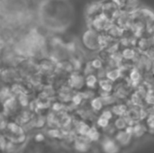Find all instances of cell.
I'll return each instance as SVG.
<instances>
[{"instance_id":"3957f363","label":"cell","mask_w":154,"mask_h":153,"mask_svg":"<svg viewBox=\"0 0 154 153\" xmlns=\"http://www.w3.org/2000/svg\"><path fill=\"white\" fill-rule=\"evenodd\" d=\"M132 136H133V134L129 133L126 130H121L116 136V140L120 145L125 146L130 143Z\"/></svg>"},{"instance_id":"2e32d148","label":"cell","mask_w":154,"mask_h":153,"mask_svg":"<svg viewBox=\"0 0 154 153\" xmlns=\"http://www.w3.org/2000/svg\"><path fill=\"white\" fill-rule=\"evenodd\" d=\"M92 65H93L94 68L98 69V68H100V67L102 66V62H101L99 60H95L92 62Z\"/></svg>"},{"instance_id":"30bf717a","label":"cell","mask_w":154,"mask_h":153,"mask_svg":"<svg viewBox=\"0 0 154 153\" xmlns=\"http://www.w3.org/2000/svg\"><path fill=\"white\" fill-rule=\"evenodd\" d=\"M108 124H109V120H107V119H106V118H104L102 116L97 121V124L102 128H106L108 125Z\"/></svg>"},{"instance_id":"277c9868","label":"cell","mask_w":154,"mask_h":153,"mask_svg":"<svg viewBox=\"0 0 154 153\" xmlns=\"http://www.w3.org/2000/svg\"><path fill=\"white\" fill-rule=\"evenodd\" d=\"M88 142L86 139H79L75 142V149L80 152H85L88 150Z\"/></svg>"},{"instance_id":"7a4b0ae2","label":"cell","mask_w":154,"mask_h":153,"mask_svg":"<svg viewBox=\"0 0 154 153\" xmlns=\"http://www.w3.org/2000/svg\"><path fill=\"white\" fill-rule=\"evenodd\" d=\"M119 145L116 139L106 138L102 142V149L105 153H118L120 151Z\"/></svg>"},{"instance_id":"52a82bcc","label":"cell","mask_w":154,"mask_h":153,"mask_svg":"<svg viewBox=\"0 0 154 153\" xmlns=\"http://www.w3.org/2000/svg\"><path fill=\"white\" fill-rule=\"evenodd\" d=\"M134 127V134L137 137H140L144 134L145 133V127L140 124H136Z\"/></svg>"},{"instance_id":"5bb4252c","label":"cell","mask_w":154,"mask_h":153,"mask_svg":"<svg viewBox=\"0 0 154 153\" xmlns=\"http://www.w3.org/2000/svg\"><path fill=\"white\" fill-rule=\"evenodd\" d=\"M124 52H125V53H124V57L126 58V59H130V58H132L134 56V51L132 50H130V49L125 50Z\"/></svg>"},{"instance_id":"8992f818","label":"cell","mask_w":154,"mask_h":153,"mask_svg":"<svg viewBox=\"0 0 154 153\" xmlns=\"http://www.w3.org/2000/svg\"><path fill=\"white\" fill-rule=\"evenodd\" d=\"M87 137L90 141H97L99 139V133L96 128H90L87 134Z\"/></svg>"},{"instance_id":"9a60e30c","label":"cell","mask_w":154,"mask_h":153,"mask_svg":"<svg viewBox=\"0 0 154 153\" xmlns=\"http://www.w3.org/2000/svg\"><path fill=\"white\" fill-rule=\"evenodd\" d=\"M102 117H104V118H106V119H107V120H110L111 118H112V113L110 112V111H105L103 114H102V115H101Z\"/></svg>"},{"instance_id":"4fadbf2b","label":"cell","mask_w":154,"mask_h":153,"mask_svg":"<svg viewBox=\"0 0 154 153\" xmlns=\"http://www.w3.org/2000/svg\"><path fill=\"white\" fill-rule=\"evenodd\" d=\"M100 85H101L102 88H103L104 90H106V91H109V90L111 89V87H112L111 84H110L107 80H105V81L100 82Z\"/></svg>"},{"instance_id":"5b68a950","label":"cell","mask_w":154,"mask_h":153,"mask_svg":"<svg viewBox=\"0 0 154 153\" xmlns=\"http://www.w3.org/2000/svg\"><path fill=\"white\" fill-rule=\"evenodd\" d=\"M115 125L119 130H125L128 127V122L125 118H124L123 116H120L118 119H116Z\"/></svg>"},{"instance_id":"e0dca14e","label":"cell","mask_w":154,"mask_h":153,"mask_svg":"<svg viewBox=\"0 0 154 153\" xmlns=\"http://www.w3.org/2000/svg\"><path fill=\"white\" fill-rule=\"evenodd\" d=\"M138 78H139V74H138L137 71H134V72L131 74V78H132L133 80H137Z\"/></svg>"},{"instance_id":"9c48e42d","label":"cell","mask_w":154,"mask_h":153,"mask_svg":"<svg viewBox=\"0 0 154 153\" xmlns=\"http://www.w3.org/2000/svg\"><path fill=\"white\" fill-rule=\"evenodd\" d=\"M102 106H103V103H102V100L100 98H95L92 101V107L95 110L98 111L102 108Z\"/></svg>"},{"instance_id":"ac0fdd59","label":"cell","mask_w":154,"mask_h":153,"mask_svg":"<svg viewBox=\"0 0 154 153\" xmlns=\"http://www.w3.org/2000/svg\"><path fill=\"white\" fill-rule=\"evenodd\" d=\"M35 140H36L37 142H42V141L44 140V136H43L42 133H39V134H37V135L35 136Z\"/></svg>"},{"instance_id":"6da1fadb","label":"cell","mask_w":154,"mask_h":153,"mask_svg":"<svg viewBox=\"0 0 154 153\" xmlns=\"http://www.w3.org/2000/svg\"><path fill=\"white\" fill-rule=\"evenodd\" d=\"M83 41H84L85 45L88 48L92 49V50L97 49L101 44L100 37L95 31H88L84 34Z\"/></svg>"},{"instance_id":"7c38bea8","label":"cell","mask_w":154,"mask_h":153,"mask_svg":"<svg viewBox=\"0 0 154 153\" xmlns=\"http://www.w3.org/2000/svg\"><path fill=\"white\" fill-rule=\"evenodd\" d=\"M96 82H97L96 77L90 75V76H88V77L87 78V85H88V87H93V86L96 84Z\"/></svg>"},{"instance_id":"d6986e66","label":"cell","mask_w":154,"mask_h":153,"mask_svg":"<svg viewBox=\"0 0 154 153\" xmlns=\"http://www.w3.org/2000/svg\"><path fill=\"white\" fill-rule=\"evenodd\" d=\"M1 145H2V150L4 151L5 150V138L3 136L1 137Z\"/></svg>"},{"instance_id":"8fae6325","label":"cell","mask_w":154,"mask_h":153,"mask_svg":"<svg viewBox=\"0 0 154 153\" xmlns=\"http://www.w3.org/2000/svg\"><path fill=\"white\" fill-rule=\"evenodd\" d=\"M119 77V71L118 70H113V71H110L108 74H107V78L111 80H115L117 78Z\"/></svg>"},{"instance_id":"ba28073f","label":"cell","mask_w":154,"mask_h":153,"mask_svg":"<svg viewBox=\"0 0 154 153\" xmlns=\"http://www.w3.org/2000/svg\"><path fill=\"white\" fill-rule=\"evenodd\" d=\"M126 111H127V109L125 106H117L114 107L115 114L119 115V116H123L126 113Z\"/></svg>"}]
</instances>
